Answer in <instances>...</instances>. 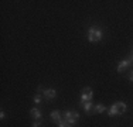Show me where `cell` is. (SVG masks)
I'll return each instance as SVG.
<instances>
[{
	"mask_svg": "<svg viewBox=\"0 0 133 127\" xmlns=\"http://www.w3.org/2000/svg\"><path fill=\"white\" fill-rule=\"evenodd\" d=\"M88 40L91 43H98V41L102 40V30L96 27H91L88 31Z\"/></svg>",
	"mask_w": 133,
	"mask_h": 127,
	"instance_id": "6da1fadb",
	"label": "cell"
},
{
	"mask_svg": "<svg viewBox=\"0 0 133 127\" xmlns=\"http://www.w3.org/2000/svg\"><path fill=\"white\" fill-rule=\"evenodd\" d=\"M62 116L65 117V120L69 123V124H75V123L78 122V119H79V113L78 112H74V110H66V112L62 114Z\"/></svg>",
	"mask_w": 133,
	"mask_h": 127,
	"instance_id": "7a4b0ae2",
	"label": "cell"
},
{
	"mask_svg": "<svg viewBox=\"0 0 133 127\" xmlns=\"http://www.w3.org/2000/svg\"><path fill=\"white\" fill-rule=\"evenodd\" d=\"M94 96V92L91 88H84L82 89V93H81V102L84 103V102H91Z\"/></svg>",
	"mask_w": 133,
	"mask_h": 127,
	"instance_id": "3957f363",
	"label": "cell"
},
{
	"mask_svg": "<svg viewBox=\"0 0 133 127\" xmlns=\"http://www.w3.org/2000/svg\"><path fill=\"white\" fill-rule=\"evenodd\" d=\"M43 96L45 97L47 100H52V99H55V96H57V90L55 89H45V90H43Z\"/></svg>",
	"mask_w": 133,
	"mask_h": 127,
	"instance_id": "277c9868",
	"label": "cell"
},
{
	"mask_svg": "<svg viewBox=\"0 0 133 127\" xmlns=\"http://www.w3.org/2000/svg\"><path fill=\"white\" fill-rule=\"evenodd\" d=\"M132 59L130 58H128V59H123V61H120L119 62V65H118V72H122L123 69H126L128 66H130L132 65Z\"/></svg>",
	"mask_w": 133,
	"mask_h": 127,
	"instance_id": "5b68a950",
	"label": "cell"
},
{
	"mask_svg": "<svg viewBox=\"0 0 133 127\" xmlns=\"http://www.w3.org/2000/svg\"><path fill=\"white\" fill-rule=\"evenodd\" d=\"M50 119L52 120V122H55V123H59L62 120V114L59 110H54V112L50 113Z\"/></svg>",
	"mask_w": 133,
	"mask_h": 127,
	"instance_id": "8992f818",
	"label": "cell"
},
{
	"mask_svg": "<svg viewBox=\"0 0 133 127\" xmlns=\"http://www.w3.org/2000/svg\"><path fill=\"white\" fill-rule=\"evenodd\" d=\"M113 106L118 109V112H119V114H122V113H125L126 112V109H128V106H126V103L125 102H116Z\"/></svg>",
	"mask_w": 133,
	"mask_h": 127,
	"instance_id": "52a82bcc",
	"label": "cell"
},
{
	"mask_svg": "<svg viewBox=\"0 0 133 127\" xmlns=\"http://www.w3.org/2000/svg\"><path fill=\"white\" fill-rule=\"evenodd\" d=\"M30 114H31V117H33V119L41 120V112H40V109H37V107H33V109L30 110Z\"/></svg>",
	"mask_w": 133,
	"mask_h": 127,
	"instance_id": "ba28073f",
	"label": "cell"
},
{
	"mask_svg": "<svg viewBox=\"0 0 133 127\" xmlns=\"http://www.w3.org/2000/svg\"><path fill=\"white\" fill-rule=\"evenodd\" d=\"M94 106H95V104H92L91 102H84V103H82V107H84V110L87 113L94 112Z\"/></svg>",
	"mask_w": 133,
	"mask_h": 127,
	"instance_id": "9c48e42d",
	"label": "cell"
},
{
	"mask_svg": "<svg viewBox=\"0 0 133 127\" xmlns=\"http://www.w3.org/2000/svg\"><path fill=\"white\" fill-rule=\"evenodd\" d=\"M105 110H106V107H105V104H102V103H98L94 106V113H103Z\"/></svg>",
	"mask_w": 133,
	"mask_h": 127,
	"instance_id": "30bf717a",
	"label": "cell"
},
{
	"mask_svg": "<svg viewBox=\"0 0 133 127\" xmlns=\"http://www.w3.org/2000/svg\"><path fill=\"white\" fill-rule=\"evenodd\" d=\"M108 114H109V116H119V112H118V109L112 104V107L108 109Z\"/></svg>",
	"mask_w": 133,
	"mask_h": 127,
	"instance_id": "8fae6325",
	"label": "cell"
},
{
	"mask_svg": "<svg viewBox=\"0 0 133 127\" xmlns=\"http://www.w3.org/2000/svg\"><path fill=\"white\" fill-rule=\"evenodd\" d=\"M58 127H72V126L69 124V123L66 122V120H61V122L58 123Z\"/></svg>",
	"mask_w": 133,
	"mask_h": 127,
	"instance_id": "7c38bea8",
	"label": "cell"
},
{
	"mask_svg": "<svg viewBox=\"0 0 133 127\" xmlns=\"http://www.w3.org/2000/svg\"><path fill=\"white\" fill-rule=\"evenodd\" d=\"M40 102H41V95L38 93V95L34 96V103H40Z\"/></svg>",
	"mask_w": 133,
	"mask_h": 127,
	"instance_id": "4fadbf2b",
	"label": "cell"
},
{
	"mask_svg": "<svg viewBox=\"0 0 133 127\" xmlns=\"http://www.w3.org/2000/svg\"><path fill=\"white\" fill-rule=\"evenodd\" d=\"M41 123H43L41 120H36V122H34L33 124H31V127H40V126H41Z\"/></svg>",
	"mask_w": 133,
	"mask_h": 127,
	"instance_id": "5bb4252c",
	"label": "cell"
},
{
	"mask_svg": "<svg viewBox=\"0 0 133 127\" xmlns=\"http://www.w3.org/2000/svg\"><path fill=\"white\" fill-rule=\"evenodd\" d=\"M128 78H129V81H132V82H133V69H132V71H130V72H129V75H128Z\"/></svg>",
	"mask_w": 133,
	"mask_h": 127,
	"instance_id": "9a60e30c",
	"label": "cell"
},
{
	"mask_svg": "<svg viewBox=\"0 0 133 127\" xmlns=\"http://www.w3.org/2000/svg\"><path fill=\"white\" fill-rule=\"evenodd\" d=\"M4 117H6V114H4V112L2 110V112H0V119H4Z\"/></svg>",
	"mask_w": 133,
	"mask_h": 127,
	"instance_id": "2e32d148",
	"label": "cell"
},
{
	"mask_svg": "<svg viewBox=\"0 0 133 127\" xmlns=\"http://www.w3.org/2000/svg\"><path fill=\"white\" fill-rule=\"evenodd\" d=\"M130 59H132V62H133V57H132V58H130Z\"/></svg>",
	"mask_w": 133,
	"mask_h": 127,
	"instance_id": "e0dca14e",
	"label": "cell"
}]
</instances>
